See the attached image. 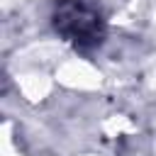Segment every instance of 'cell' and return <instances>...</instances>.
I'll return each instance as SVG.
<instances>
[{"label":"cell","mask_w":156,"mask_h":156,"mask_svg":"<svg viewBox=\"0 0 156 156\" xmlns=\"http://www.w3.org/2000/svg\"><path fill=\"white\" fill-rule=\"evenodd\" d=\"M54 27L80 49L95 46L105 37V22L100 12L85 0H58L54 12Z\"/></svg>","instance_id":"obj_1"}]
</instances>
